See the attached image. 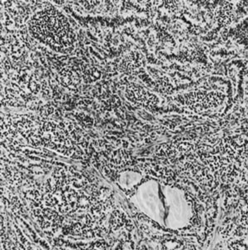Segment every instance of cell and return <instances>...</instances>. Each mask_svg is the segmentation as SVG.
I'll return each instance as SVG.
<instances>
[{
  "instance_id": "cell-1",
  "label": "cell",
  "mask_w": 248,
  "mask_h": 250,
  "mask_svg": "<svg viewBox=\"0 0 248 250\" xmlns=\"http://www.w3.org/2000/svg\"><path fill=\"white\" fill-rule=\"evenodd\" d=\"M30 30L39 41L58 49L68 47L75 38L67 18L53 8L34 15L30 22Z\"/></svg>"
},
{
  "instance_id": "cell-2",
  "label": "cell",
  "mask_w": 248,
  "mask_h": 250,
  "mask_svg": "<svg viewBox=\"0 0 248 250\" xmlns=\"http://www.w3.org/2000/svg\"><path fill=\"white\" fill-rule=\"evenodd\" d=\"M126 95L129 98V100L133 102H138V103L142 102V103H146L148 105L155 104L158 102L157 97L155 95L149 94L140 87L129 86V88H127Z\"/></svg>"
},
{
  "instance_id": "cell-3",
  "label": "cell",
  "mask_w": 248,
  "mask_h": 250,
  "mask_svg": "<svg viewBox=\"0 0 248 250\" xmlns=\"http://www.w3.org/2000/svg\"><path fill=\"white\" fill-rule=\"evenodd\" d=\"M124 222H125V216L123 214L118 210L114 211L110 218V226L112 227V229L114 230L119 229L120 227L123 226Z\"/></svg>"
},
{
  "instance_id": "cell-4",
  "label": "cell",
  "mask_w": 248,
  "mask_h": 250,
  "mask_svg": "<svg viewBox=\"0 0 248 250\" xmlns=\"http://www.w3.org/2000/svg\"><path fill=\"white\" fill-rule=\"evenodd\" d=\"M53 111V107L51 106H46L44 107L43 110L41 111V115L42 116H48V115H50V114H52Z\"/></svg>"
}]
</instances>
